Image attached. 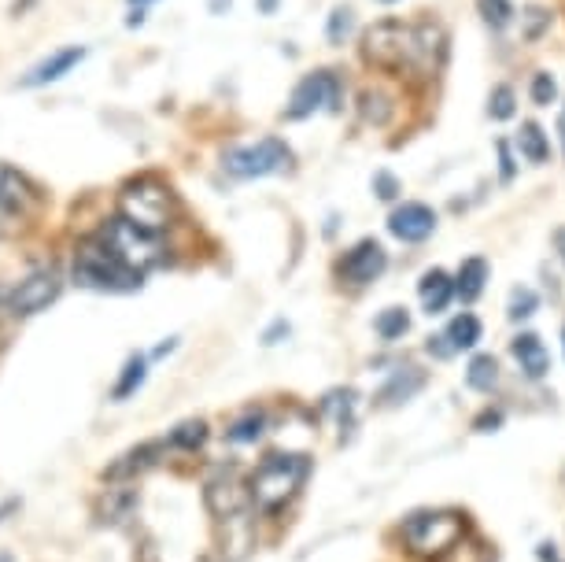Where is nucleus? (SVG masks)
<instances>
[{
  "mask_svg": "<svg viewBox=\"0 0 565 562\" xmlns=\"http://www.w3.org/2000/svg\"><path fill=\"white\" fill-rule=\"evenodd\" d=\"M447 34L433 19L421 23H399L381 19L362 30V60L373 63L377 71L399 74L410 82H433L436 71L444 67Z\"/></svg>",
  "mask_w": 565,
  "mask_h": 562,
  "instance_id": "nucleus-1",
  "label": "nucleus"
},
{
  "mask_svg": "<svg viewBox=\"0 0 565 562\" xmlns=\"http://www.w3.org/2000/svg\"><path fill=\"white\" fill-rule=\"evenodd\" d=\"M311 474V459L300 452H274L255 466L248 477V492L259 511H277L303 489V481Z\"/></svg>",
  "mask_w": 565,
  "mask_h": 562,
  "instance_id": "nucleus-2",
  "label": "nucleus"
},
{
  "mask_svg": "<svg viewBox=\"0 0 565 562\" xmlns=\"http://www.w3.org/2000/svg\"><path fill=\"white\" fill-rule=\"evenodd\" d=\"M145 274H137L133 267H126L104 237H93V241H82L78 245V256H74V281L85 285V289H100V293H130L141 285Z\"/></svg>",
  "mask_w": 565,
  "mask_h": 562,
  "instance_id": "nucleus-3",
  "label": "nucleus"
},
{
  "mask_svg": "<svg viewBox=\"0 0 565 562\" xmlns=\"http://www.w3.org/2000/svg\"><path fill=\"white\" fill-rule=\"evenodd\" d=\"M466 537V514L455 511H418L403 522V540L421 559H444Z\"/></svg>",
  "mask_w": 565,
  "mask_h": 562,
  "instance_id": "nucleus-4",
  "label": "nucleus"
},
{
  "mask_svg": "<svg viewBox=\"0 0 565 562\" xmlns=\"http://www.w3.org/2000/svg\"><path fill=\"white\" fill-rule=\"evenodd\" d=\"M100 237H104V241L111 245V252H115L126 267L137 270V274H148V270L159 267L163 256H167L163 233L145 230V226H137V222L126 219V215H115V219L100 230Z\"/></svg>",
  "mask_w": 565,
  "mask_h": 562,
  "instance_id": "nucleus-5",
  "label": "nucleus"
},
{
  "mask_svg": "<svg viewBox=\"0 0 565 562\" xmlns=\"http://www.w3.org/2000/svg\"><path fill=\"white\" fill-rule=\"evenodd\" d=\"M292 167V148L281 137H263L255 145H233L222 152V171L237 182L285 174Z\"/></svg>",
  "mask_w": 565,
  "mask_h": 562,
  "instance_id": "nucleus-6",
  "label": "nucleus"
},
{
  "mask_svg": "<svg viewBox=\"0 0 565 562\" xmlns=\"http://www.w3.org/2000/svg\"><path fill=\"white\" fill-rule=\"evenodd\" d=\"M119 215L133 219L137 226H145L152 233H163L174 222V193L167 185H159L156 178H141L130 182L119 196Z\"/></svg>",
  "mask_w": 565,
  "mask_h": 562,
  "instance_id": "nucleus-7",
  "label": "nucleus"
},
{
  "mask_svg": "<svg viewBox=\"0 0 565 562\" xmlns=\"http://www.w3.org/2000/svg\"><path fill=\"white\" fill-rule=\"evenodd\" d=\"M340 104H344V82H340V74L314 71L303 74L300 82H296L289 104H285V119L300 123V119H311L318 111H340Z\"/></svg>",
  "mask_w": 565,
  "mask_h": 562,
  "instance_id": "nucleus-8",
  "label": "nucleus"
},
{
  "mask_svg": "<svg viewBox=\"0 0 565 562\" xmlns=\"http://www.w3.org/2000/svg\"><path fill=\"white\" fill-rule=\"evenodd\" d=\"M60 289H63V281L56 270H34L30 278H23L12 289V296H8V311H12L15 318H30V315H37V311H45V307L60 296Z\"/></svg>",
  "mask_w": 565,
  "mask_h": 562,
  "instance_id": "nucleus-9",
  "label": "nucleus"
},
{
  "mask_svg": "<svg viewBox=\"0 0 565 562\" xmlns=\"http://www.w3.org/2000/svg\"><path fill=\"white\" fill-rule=\"evenodd\" d=\"M388 270V252L381 241H373V237H366V241H359L355 248H348L344 252V259H340L337 274L348 285H355V289H362V285H370V281H377L381 274Z\"/></svg>",
  "mask_w": 565,
  "mask_h": 562,
  "instance_id": "nucleus-10",
  "label": "nucleus"
},
{
  "mask_svg": "<svg viewBox=\"0 0 565 562\" xmlns=\"http://www.w3.org/2000/svg\"><path fill=\"white\" fill-rule=\"evenodd\" d=\"M388 233L403 245H421L436 233V211L421 200H403L388 215Z\"/></svg>",
  "mask_w": 565,
  "mask_h": 562,
  "instance_id": "nucleus-11",
  "label": "nucleus"
},
{
  "mask_svg": "<svg viewBox=\"0 0 565 562\" xmlns=\"http://www.w3.org/2000/svg\"><path fill=\"white\" fill-rule=\"evenodd\" d=\"M204 500H207V507H211V514L229 518V514H237L244 503L252 500V492H248V485L241 481L237 470H218V474L207 481Z\"/></svg>",
  "mask_w": 565,
  "mask_h": 562,
  "instance_id": "nucleus-12",
  "label": "nucleus"
},
{
  "mask_svg": "<svg viewBox=\"0 0 565 562\" xmlns=\"http://www.w3.org/2000/svg\"><path fill=\"white\" fill-rule=\"evenodd\" d=\"M37 204V189L23 174L0 163V215H26Z\"/></svg>",
  "mask_w": 565,
  "mask_h": 562,
  "instance_id": "nucleus-13",
  "label": "nucleus"
},
{
  "mask_svg": "<svg viewBox=\"0 0 565 562\" xmlns=\"http://www.w3.org/2000/svg\"><path fill=\"white\" fill-rule=\"evenodd\" d=\"M510 355L517 359V367H521V374L529 381H543L547 370H551V352H547V344L536 333H517L510 341Z\"/></svg>",
  "mask_w": 565,
  "mask_h": 562,
  "instance_id": "nucleus-14",
  "label": "nucleus"
},
{
  "mask_svg": "<svg viewBox=\"0 0 565 562\" xmlns=\"http://www.w3.org/2000/svg\"><path fill=\"white\" fill-rule=\"evenodd\" d=\"M425 370L421 367H396L392 374H388L385 389L377 392V404L381 407H399L407 404V400H414L421 389H425Z\"/></svg>",
  "mask_w": 565,
  "mask_h": 562,
  "instance_id": "nucleus-15",
  "label": "nucleus"
},
{
  "mask_svg": "<svg viewBox=\"0 0 565 562\" xmlns=\"http://www.w3.org/2000/svg\"><path fill=\"white\" fill-rule=\"evenodd\" d=\"M418 296H421L425 315H444L447 307H451V300H455V278L440 267L425 270L418 281Z\"/></svg>",
  "mask_w": 565,
  "mask_h": 562,
  "instance_id": "nucleus-16",
  "label": "nucleus"
},
{
  "mask_svg": "<svg viewBox=\"0 0 565 562\" xmlns=\"http://www.w3.org/2000/svg\"><path fill=\"white\" fill-rule=\"evenodd\" d=\"M85 60V49H78V45H71V49H60L52 52L49 60H41L34 67V71L23 78V89H37V86H49V82H60L63 74L74 71L78 63Z\"/></svg>",
  "mask_w": 565,
  "mask_h": 562,
  "instance_id": "nucleus-17",
  "label": "nucleus"
},
{
  "mask_svg": "<svg viewBox=\"0 0 565 562\" xmlns=\"http://www.w3.org/2000/svg\"><path fill=\"white\" fill-rule=\"evenodd\" d=\"M484 285H488V263L481 256H469L462 259V267L455 274V296L462 304H473V300H481Z\"/></svg>",
  "mask_w": 565,
  "mask_h": 562,
  "instance_id": "nucleus-18",
  "label": "nucleus"
},
{
  "mask_svg": "<svg viewBox=\"0 0 565 562\" xmlns=\"http://www.w3.org/2000/svg\"><path fill=\"white\" fill-rule=\"evenodd\" d=\"M447 344H451V352H473L477 344H481L484 337V326H481V318L473 315V311H462V315H455L451 322H447V330H444Z\"/></svg>",
  "mask_w": 565,
  "mask_h": 562,
  "instance_id": "nucleus-19",
  "label": "nucleus"
},
{
  "mask_svg": "<svg viewBox=\"0 0 565 562\" xmlns=\"http://www.w3.org/2000/svg\"><path fill=\"white\" fill-rule=\"evenodd\" d=\"M392 115H396V100L388 97L385 89H362L359 93V119L366 126H388L392 123Z\"/></svg>",
  "mask_w": 565,
  "mask_h": 562,
  "instance_id": "nucleus-20",
  "label": "nucleus"
},
{
  "mask_svg": "<svg viewBox=\"0 0 565 562\" xmlns=\"http://www.w3.org/2000/svg\"><path fill=\"white\" fill-rule=\"evenodd\" d=\"M163 444H141V448H130L126 455H119V463H111L108 470H104V477H111V481H119V477H137L141 470H148V466H156V455Z\"/></svg>",
  "mask_w": 565,
  "mask_h": 562,
  "instance_id": "nucleus-21",
  "label": "nucleus"
},
{
  "mask_svg": "<svg viewBox=\"0 0 565 562\" xmlns=\"http://www.w3.org/2000/svg\"><path fill=\"white\" fill-rule=\"evenodd\" d=\"M514 145H517V152H521V159L532 163V167H543V163L551 159V141H547L540 123H521Z\"/></svg>",
  "mask_w": 565,
  "mask_h": 562,
  "instance_id": "nucleus-22",
  "label": "nucleus"
},
{
  "mask_svg": "<svg viewBox=\"0 0 565 562\" xmlns=\"http://www.w3.org/2000/svg\"><path fill=\"white\" fill-rule=\"evenodd\" d=\"M355 404H359V396H355V389H333L322 396V418H337L340 433L344 429L355 426Z\"/></svg>",
  "mask_w": 565,
  "mask_h": 562,
  "instance_id": "nucleus-23",
  "label": "nucleus"
},
{
  "mask_svg": "<svg viewBox=\"0 0 565 562\" xmlns=\"http://www.w3.org/2000/svg\"><path fill=\"white\" fill-rule=\"evenodd\" d=\"M466 385L473 392H492L499 385V363H495V355H473L469 359Z\"/></svg>",
  "mask_w": 565,
  "mask_h": 562,
  "instance_id": "nucleus-24",
  "label": "nucleus"
},
{
  "mask_svg": "<svg viewBox=\"0 0 565 562\" xmlns=\"http://www.w3.org/2000/svg\"><path fill=\"white\" fill-rule=\"evenodd\" d=\"M355 26H359L355 8H351V4H337V8L329 12V19H325V41H329V45H348L351 34H355Z\"/></svg>",
  "mask_w": 565,
  "mask_h": 562,
  "instance_id": "nucleus-25",
  "label": "nucleus"
},
{
  "mask_svg": "<svg viewBox=\"0 0 565 562\" xmlns=\"http://www.w3.org/2000/svg\"><path fill=\"white\" fill-rule=\"evenodd\" d=\"M373 330H377V337L385 344L399 341V337L410 330V311L407 307H385V311L377 315V322H373Z\"/></svg>",
  "mask_w": 565,
  "mask_h": 562,
  "instance_id": "nucleus-26",
  "label": "nucleus"
},
{
  "mask_svg": "<svg viewBox=\"0 0 565 562\" xmlns=\"http://www.w3.org/2000/svg\"><path fill=\"white\" fill-rule=\"evenodd\" d=\"M145 378H148V355H130V359H126V367H122L119 385H115V400L133 396V392L145 385Z\"/></svg>",
  "mask_w": 565,
  "mask_h": 562,
  "instance_id": "nucleus-27",
  "label": "nucleus"
},
{
  "mask_svg": "<svg viewBox=\"0 0 565 562\" xmlns=\"http://www.w3.org/2000/svg\"><path fill=\"white\" fill-rule=\"evenodd\" d=\"M514 115H517L514 86H506V82L492 86V93H488V119H495V123H510Z\"/></svg>",
  "mask_w": 565,
  "mask_h": 562,
  "instance_id": "nucleus-28",
  "label": "nucleus"
},
{
  "mask_svg": "<svg viewBox=\"0 0 565 562\" xmlns=\"http://www.w3.org/2000/svg\"><path fill=\"white\" fill-rule=\"evenodd\" d=\"M536 311H540V296H536V289H529V285L510 289V300H506V318H510V322H525V318H532Z\"/></svg>",
  "mask_w": 565,
  "mask_h": 562,
  "instance_id": "nucleus-29",
  "label": "nucleus"
},
{
  "mask_svg": "<svg viewBox=\"0 0 565 562\" xmlns=\"http://www.w3.org/2000/svg\"><path fill=\"white\" fill-rule=\"evenodd\" d=\"M207 440V422L204 418H189V422H181V426H174V433H170V448H181V452H196L200 444Z\"/></svg>",
  "mask_w": 565,
  "mask_h": 562,
  "instance_id": "nucleus-30",
  "label": "nucleus"
},
{
  "mask_svg": "<svg viewBox=\"0 0 565 562\" xmlns=\"http://www.w3.org/2000/svg\"><path fill=\"white\" fill-rule=\"evenodd\" d=\"M477 12H481L484 26H492L495 34L506 30V26L517 19V8L510 4V0H477Z\"/></svg>",
  "mask_w": 565,
  "mask_h": 562,
  "instance_id": "nucleus-31",
  "label": "nucleus"
},
{
  "mask_svg": "<svg viewBox=\"0 0 565 562\" xmlns=\"http://www.w3.org/2000/svg\"><path fill=\"white\" fill-rule=\"evenodd\" d=\"M263 426H266L263 411H248V415H241L226 429V440H233V444H252V440L263 437Z\"/></svg>",
  "mask_w": 565,
  "mask_h": 562,
  "instance_id": "nucleus-32",
  "label": "nucleus"
},
{
  "mask_svg": "<svg viewBox=\"0 0 565 562\" xmlns=\"http://www.w3.org/2000/svg\"><path fill=\"white\" fill-rule=\"evenodd\" d=\"M529 97L536 108H551L554 100H558V82H554L551 71H536L529 82Z\"/></svg>",
  "mask_w": 565,
  "mask_h": 562,
  "instance_id": "nucleus-33",
  "label": "nucleus"
},
{
  "mask_svg": "<svg viewBox=\"0 0 565 562\" xmlns=\"http://www.w3.org/2000/svg\"><path fill=\"white\" fill-rule=\"evenodd\" d=\"M373 196L377 200H385V204H392V200H399V193H403V185H399V178L392 171H377L370 182Z\"/></svg>",
  "mask_w": 565,
  "mask_h": 562,
  "instance_id": "nucleus-34",
  "label": "nucleus"
},
{
  "mask_svg": "<svg viewBox=\"0 0 565 562\" xmlns=\"http://www.w3.org/2000/svg\"><path fill=\"white\" fill-rule=\"evenodd\" d=\"M521 23H525V41H536V37H543V30L551 26V15L543 12V8H536V4H529V8L521 12Z\"/></svg>",
  "mask_w": 565,
  "mask_h": 562,
  "instance_id": "nucleus-35",
  "label": "nucleus"
},
{
  "mask_svg": "<svg viewBox=\"0 0 565 562\" xmlns=\"http://www.w3.org/2000/svg\"><path fill=\"white\" fill-rule=\"evenodd\" d=\"M495 152H499V178L503 182H514V156H510V141H495Z\"/></svg>",
  "mask_w": 565,
  "mask_h": 562,
  "instance_id": "nucleus-36",
  "label": "nucleus"
},
{
  "mask_svg": "<svg viewBox=\"0 0 565 562\" xmlns=\"http://www.w3.org/2000/svg\"><path fill=\"white\" fill-rule=\"evenodd\" d=\"M495 426H503V411H499V407H484V415L477 418V422H473V429H477V433H492Z\"/></svg>",
  "mask_w": 565,
  "mask_h": 562,
  "instance_id": "nucleus-37",
  "label": "nucleus"
},
{
  "mask_svg": "<svg viewBox=\"0 0 565 562\" xmlns=\"http://www.w3.org/2000/svg\"><path fill=\"white\" fill-rule=\"evenodd\" d=\"M554 252H558V263L565 267V226L554 230Z\"/></svg>",
  "mask_w": 565,
  "mask_h": 562,
  "instance_id": "nucleus-38",
  "label": "nucleus"
},
{
  "mask_svg": "<svg viewBox=\"0 0 565 562\" xmlns=\"http://www.w3.org/2000/svg\"><path fill=\"white\" fill-rule=\"evenodd\" d=\"M281 333L289 337V322H274V326H270V333H266V344H277V337H281Z\"/></svg>",
  "mask_w": 565,
  "mask_h": 562,
  "instance_id": "nucleus-39",
  "label": "nucleus"
},
{
  "mask_svg": "<svg viewBox=\"0 0 565 562\" xmlns=\"http://www.w3.org/2000/svg\"><path fill=\"white\" fill-rule=\"evenodd\" d=\"M558 141H562V156H565V104L558 111Z\"/></svg>",
  "mask_w": 565,
  "mask_h": 562,
  "instance_id": "nucleus-40",
  "label": "nucleus"
},
{
  "mask_svg": "<svg viewBox=\"0 0 565 562\" xmlns=\"http://www.w3.org/2000/svg\"><path fill=\"white\" fill-rule=\"evenodd\" d=\"M259 8H263V12L270 15V12H274V8H277V0H259Z\"/></svg>",
  "mask_w": 565,
  "mask_h": 562,
  "instance_id": "nucleus-41",
  "label": "nucleus"
},
{
  "mask_svg": "<svg viewBox=\"0 0 565 562\" xmlns=\"http://www.w3.org/2000/svg\"><path fill=\"white\" fill-rule=\"evenodd\" d=\"M229 4H233V0H211V8H215V12L218 8H229Z\"/></svg>",
  "mask_w": 565,
  "mask_h": 562,
  "instance_id": "nucleus-42",
  "label": "nucleus"
},
{
  "mask_svg": "<svg viewBox=\"0 0 565 562\" xmlns=\"http://www.w3.org/2000/svg\"><path fill=\"white\" fill-rule=\"evenodd\" d=\"M377 4H396V0H377Z\"/></svg>",
  "mask_w": 565,
  "mask_h": 562,
  "instance_id": "nucleus-43",
  "label": "nucleus"
},
{
  "mask_svg": "<svg viewBox=\"0 0 565 562\" xmlns=\"http://www.w3.org/2000/svg\"><path fill=\"white\" fill-rule=\"evenodd\" d=\"M0 562H12V559H8V555H0Z\"/></svg>",
  "mask_w": 565,
  "mask_h": 562,
  "instance_id": "nucleus-44",
  "label": "nucleus"
},
{
  "mask_svg": "<svg viewBox=\"0 0 565 562\" xmlns=\"http://www.w3.org/2000/svg\"><path fill=\"white\" fill-rule=\"evenodd\" d=\"M562 348H565V330H562Z\"/></svg>",
  "mask_w": 565,
  "mask_h": 562,
  "instance_id": "nucleus-45",
  "label": "nucleus"
}]
</instances>
